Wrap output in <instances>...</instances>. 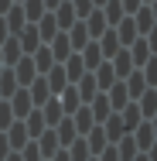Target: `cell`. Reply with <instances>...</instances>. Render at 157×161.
I'll use <instances>...</instances> for the list:
<instances>
[{"label": "cell", "mask_w": 157, "mask_h": 161, "mask_svg": "<svg viewBox=\"0 0 157 161\" xmlns=\"http://www.w3.org/2000/svg\"><path fill=\"white\" fill-rule=\"evenodd\" d=\"M31 110H34V103H31V93H28V86H17V89L10 93V113H14L17 120H24Z\"/></svg>", "instance_id": "1"}, {"label": "cell", "mask_w": 157, "mask_h": 161, "mask_svg": "<svg viewBox=\"0 0 157 161\" xmlns=\"http://www.w3.org/2000/svg\"><path fill=\"white\" fill-rule=\"evenodd\" d=\"M130 17H133V24H137V34L150 38V31H154V3H140Z\"/></svg>", "instance_id": "2"}, {"label": "cell", "mask_w": 157, "mask_h": 161, "mask_svg": "<svg viewBox=\"0 0 157 161\" xmlns=\"http://www.w3.org/2000/svg\"><path fill=\"white\" fill-rule=\"evenodd\" d=\"M10 72H14V79H17V86H31V79L38 75V69H34L31 55H21L17 62L10 65Z\"/></svg>", "instance_id": "3"}, {"label": "cell", "mask_w": 157, "mask_h": 161, "mask_svg": "<svg viewBox=\"0 0 157 161\" xmlns=\"http://www.w3.org/2000/svg\"><path fill=\"white\" fill-rule=\"evenodd\" d=\"M51 14H55V24H58V31H68V28L79 21V17H75V10H72V0H62V3H58Z\"/></svg>", "instance_id": "4"}, {"label": "cell", "mask_w": 157, "mask_h": 161, "mask_svg": "<svg viewBox=\"0 0 157 161\" xmlns=\"http://www.w3.org/2000/svg\"><path fill=\"white\" fill-rule=\"evenodd\" d=\"M48 52H51V58H55V62H65V58L72 55V45H68V34H65V31H58L55 38H51V41H48Z\"/></svg>", "instance_id": "5"}, {"label": "cell", "mask_w": 157, "mask_h": 161, "mask_svg": "<svg viewBox=\"0 0 157 161\" xmlns=\"http://www.w3.org/2000/svg\"><path fill=\"white\" fill-rule=\"evenodd\" d=\"M65 34H68V45H72V52H79V48H86V45L92 41V38H89V31H86V21H75V24H72Z\"/></svg>", "instance_id": "6"}, {"label": "cell", "mask_w": 157, "mask_h": 161, "mask_svg": "<svg viewBox=\"0 0 157 161\" xmlns=\"http://www.w3.org/2000/svg\"><path fill=\"white\" fill-rule=\"evenodd\" d=\"M109 65H113V72H116V79H126L130 72H133V58H130V52L126 48H120L113 58H109Z\"/></svg>", "instance_id": "7"}, {"label": "cell", "mask_w": 157, "mask_h": 161, "mask_svg": "<svg viewBox=\"0 0 157 161\" xmlns=\"http://www.w3.org/2000/svg\"><path fill=\"white\" fill-rule=\"evenodd\" d=\"M99 127H102V134H106V141H109V144H113V141H120V137L126 134L120 113H109V117H106V124H99Z\"/></svg>", "instance_id": "8"}, {"label": "cell", "mask_w": 157, "mask_h": 161, "mask_svg": "<svg viewBox=\"0 0 157 161\" xmlns=\"http://www.w3.org/2000/svg\"><path fill=\"white\" fill-rule=\"evenodd\" d=\"M28 93H31V103H34V106H41L44 99H51V89H48L44 75H34V79H31V86H28Z\"/></svg>", "instance_id": "9"}, {"label": "cell", "mask_w": 157, "mask_h": 161, "mask_svg": "<svg viewBox=\"0 0 157 161\" xmlns=\"http://www.w3.org/2000/svg\"><path fill=\"white\" fill-rule=\"evenodd\" d=\"M3 21H7V31H10V34H17L24 24H28V17H24L21 3H10V7H7V14H3Z\"/></svg>", "instance_id": "10"}, {"label": "cell", "mask_w": 157, "mask_h": 161, "mask_svg": "<svg viewBox=\"0 0 157 161\" xmlns=\"http://www.w3.org/2000/svg\"><path fill=\"white\" fill-rule=\"evenodd\" d=\"M3 134H7V144H10V151H21V147L28 144V130H24V124H21V120H17V124H10Z\"/></svg>", "instance_id": "11"}, {"label": "cell", "mask_w": 157, "mask_h": 161, "mask_svg": "<svg viewBox=\"0 0 157 161\" xmlns=\"http://www.w3.org/2000/svg\"><path fill=\"white\" fill-rule=\"evenodd\" d=\"M72 124H75V134H79V137H86V134H89V130L96 127V120H92V113H89V110H86V106H79V110H75V113H72Z\"/></svg>", "instance_id": "12"}, {"label": "cell", "mask_w": 157, "mask_h": 161, "mask_svg": "<svg viewBox=\"0 0 157 161\" xmlns=\"http://www.w3.org/2000/svg\"><path fill=\"white\" fill-rule=\"evenodd\" d=\"M58 103H62V113H65V117H72V113L79 110L82 99H79V93H75V86H65L62 93H58Z\"/></svg>", "instance_id": "13"}, {"label": "cell", "mask_w": 157, "mask_h": 161, "mask_svg": "<svg viewBox=\"0 0 157 161\" xmlns=\"http://www.w3.org/2000/svg\"><path fill=\"white\" fill-rule=\"evenodd\" d=\"M21 55H24V52H21V45H17V38L10 34V38H7V41L0 45V58H3V65H14L17 58H21Z\"/></svg>", "instance_id": "14"}, {"label": "cell", "mask_w": 157, "mask_h": 161, "mask_svg": "<svg viewBox=\"0 0 157 161\" xmlns=\"http://www.w3.org/2000/svg\"><path fill=\"white\" fill-rule=\"evenodd\" d=\"M62 69H65V79H68V82H75V79L86 72V65H82V58H79V52H72V55L65 58V65H62Z\"/></svg>", "instance_id": "15"}, {"label": "cell", "mask_w": 157, "mask_h": 161, "mask_svg": "<svg viewBox=\"0 0 157 161\" xmlns=\"http://www.w3.org/2000/svg\"><path fill=\"white\" fill-rule=\"evenodd\" d=\"M89 113H92L96 124H102V120L109 117V99H106V93H96L92 96V110H89Z\"/></svg>", "instance_id": "16"}, {"label": "cell", "mask_w": 157, "mask_h": 161, "mask_svg": "<svg viewBox=\"0 0 157 161\" xmlns=\"http://www.w3.org/2000/svg\"><path fill=\"white\" fill-rule=\"evenodd\" d=\"M68 147H72V151H65V154H68V161H89V158H92V154H89V144H86V137H75Z\"/></svg>", "instance_id": "17"}, {"label": "cell", "mask_w": 157, "mask_h": 161, "mask_svg": "<svg viewBox=\"0 0 157 161\" xmlns=\"http://www.w3.org/2000/svg\"><path fill=\"white\" fill-rule=\"evenodd\" d=\"M89 134H92V137H89V141H86V144H89V154H99V151H102V147H106V144H109V141H106V134H102V127H92L89 130Z\"/></svg>", "instance_id": "18"}, {"label": "cell", "mask_w": 157, "mask_h": 161, "mask_svg": "<svg viewBox=\"0 0 157 161\" xmlns=\"http://www.w3.org/2000/svg\"><path fill=\"white\" fill-rule=\"evenodd\" d=\"M116 154H120V161H133V158H137V144H133V137H130V134H123V137H120Z\"/></svg>", "instance_id": "19"}, {"label": "cell", "mask_w": 157, "mask_h": 161, "mask_svg": "<svg viewBox=\"0 0 157 161\" xmlns=\"http://www.w3.org/2000/svg\"><path fill=\"white\" fill-rule=\"evenodd\" d=\"M72 10H75V17L82 21L89 10H96V3H92V0H72Z\"/></svg>", "instance_id": "20"}, {"label": "cell", "mask_w": 157, "mask_h": 161, "mask_svg": "<svg viewBox=\"0 0 157 161\" xmlns=\"http://www.w3.org/2000/svg\"><path fill=\"white\" fill-rule=\"evenodd\" d=\"M21 161H44V158H41L38 144H24V147H21Z\"/></svg>", "instance_id": "21"}, {"label": "cell", "mask_w": 157, "mask_h": 161, "mask_svg": "<svg viewBox=\"0 0 157 161\" xmlns=\"http://www.w3.org/2000/svg\"><path fill=\"white\" fill-rule=\"evenodd\" d=\"M41 3H44V10H55V7L62 3V0H41Z\"/></svg>", "instance_id": "22"}, {"label": "cell", "mask_w": 157, "mask_h": 161, "mask_svg": "<svg viewBox=\"0 0 157 161\" xmlns=\"http://www.w3.org/2000/svg\"><path fill=\"white\" fill-rule=\"evenodd\" d=\"M133 161H150V154H147V151H144V154H137V158Z\"/></svg>", "instance_id": "23"}, {"label": "cell", "mask_w": 157, "mask_h": 161, "mask_svg": "<svg viewBox=\"0 0 157 161\" xmlns=\"http://www.w3.org/2000/svg\"><path fill=\"white\" fill-rule=\"evenodd\" d=\"M92 3H96V7H102V3H106V0H92Z\"/></svg>", "instance_id": "24"}, {"label": "cell", "mask_w": 157, "mask_h": 161, "mask_svg": "<svg viewBox=\"0 0 157 161\" xmlns=\"http://www.w3.org/2000/svg\"><path fill=\"white\" fill-rule=\"evenodd\" d=\"M144 3H154V0H144Z\"/></svg>", "instance_id": "25"}, {"label": "cell", "mask_w": 157, "mask_h": 161, "mask_svg": "<svg viewBox=\"0 0 157 161\" xmlns=\"http://www.w3.org/2000/svg\"><path fill=\"white\" fill-rule=\"evenodd\" d=\"M14 3H21V0H14Z\"/></svg>", "instance_id": "26"}]
</instances>
